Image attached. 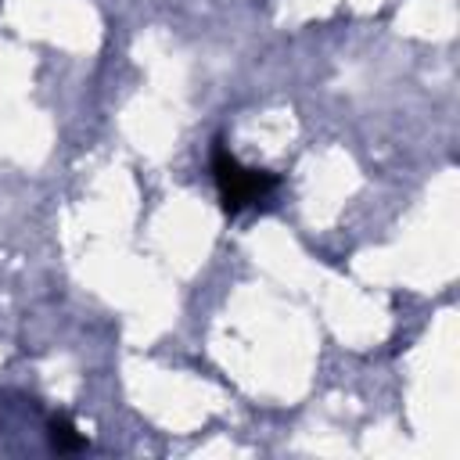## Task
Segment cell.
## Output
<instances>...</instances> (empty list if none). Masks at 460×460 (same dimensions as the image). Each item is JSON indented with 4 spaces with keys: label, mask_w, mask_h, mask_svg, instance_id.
<instances>
[{
    "label": "cell",
    "mask_w": 460,
    "mask_h": 460,
    "mask_svg": "<svg viewBox=\"0 0 460 460\" xmlns=\"http://www.w3.org/2000/svg\"><path fill=\"white\" fill-rule=\"evenodd\" d=\"M212 176H216V187H219V198H223L226 212H241V208L262 201L277 187L273 172L241 165L223 144H216V151H212Z\"/></svg>",
    "instance_id": "obj_1"
},
{
    "label": "cell",
    "mask_w": 460,
    "mask_h": 460,
    "mask_svg": "<svg viewBox=\"0 0 460 460\" xmlns=\"http://www.w3.org/2000/svg\"><path fill=\"white\" fill-rule=\"evenodd\" d=\"M50 442H54L61 453H68V449H79V446H83V435L72 428V420L58 417V420L50 424Z\"/></svg>",
    "instance_id": "obj_2"
}]
</instances>
